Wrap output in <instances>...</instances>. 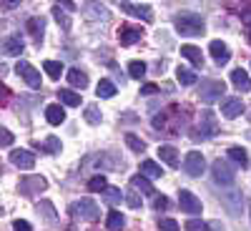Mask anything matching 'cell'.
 <instances>
[{
  "label": "cell",
  "mask_w": 251,
  "mask_h": 231,
  "mask_svg": "<svg viewBox=\"0 0 251 231\" xmlns=\"http://www.w3.org/2000/svg\"><path fill=\"white\" fill-rule=\"evenodd\" d=\"M186 229H188V231H199V229H211V226L203 224V221H199V219H191V221H186Z\"/></svg>",
  "instance_id": "f35d334b"
},
{
  "label": "cell",
  "mask_w": 251,
  "mask_h": 231,
  "mask_svg": "<svg viewBox=\"0 0 251 231\" xmlns=\"http://www.w3.org/2000/svg\"><path fill=\"white\" fill-rule=\"evenodd\" d=\"M158 158L166 161L169 166H176L178 163V151L174 149V146H158Z\"/></svg>",
  "instance_id": "44dd1931"
},
{
  "label": "cell",
  "mask_w": 251,
  "mask_h": 231,
  "mask_svg": "<svg viewBox=\"0 0 251 231\" xmlns=\"http://www.w3.org/2000/svg\"><path fill=\"white\" fill-rule=\"evenodd\" d=\"M0 51H3L5 55H20L25 51V46H23V40H20V35H10L0 43Z\"/></svg>",
  "instance_id": "4fadbf2b"
},
{
  "label": "cell",
  "mask_w": 251,
  "mask_h": 231,
  "mask_svg": "<svg viewBox=\"0 0 251 231\" xmlns=\"http://www.w3.org/2000/svg\"><path fill=\"white\" fill-rule=\"evenodd\" d=\"M183 171H186L188 176L199 179V176L206 171V161H203V156H201L199 151H191V154L183 158Z\"/></svg>",
  "instance_id": "52a82bcc"
},
{
  "label": "cell",
  "mask_w": 251,
  "mask_h": 231,
  "mask_svg": "<svg viewBox=\"0 0 251 231\" xmlns=\"http://www.w3.org/2000/svg\"><path fill=\"white\" fill-rule=\"evenodd\" d=\"M128 76L136 78V80H141V78L146 76V63H143V60H131V63H128Z\"/></svg>",
  "instance_id": "4316f807"
},
{
  "label": "cell",
  "mask_w": 251,
  "mask_h": 231,
  "mask_svg": "<svg viewBox=\"0 0 251 231\" xmlns=\"http://www.w3.org/2000/svg\"><path fill=\"white\" fill-rule=\"evenodd\" d=\"M23 0H0V8H5V10H13V8H18Z\"/></svg>",
  "instance_id": "f6af8a7d"
},
{
  "label": "cell",
  "mask_w": 251,
  "mask_h": 231,
  "mask_svg": "<svg viewBox=\"0 0 251 231\" xmlns=\"http://www.w3.org/2000/svg\"><path fill=\"white\" fill-rule=\"evenodd\" d=\"M86 121H88L91 126H100V111H98L96 106H88V108H86Z\"/></svg>",
  "instance_id": "e575fe53"
},
{
  "label": "cell",
  "mask_w": 251,
  "mask_h": 231,
  "mask_svg": "<svg viewBox=\"0 0 251 231\" xmlns=\"http://www.w3.org/2000/svg\"><path fill=\"white\" fill-rule=\"evenodd\" d=\"M241 20H244L246 26H251V5L249 8H241Z\"/></svg>",
  "instance_id": "c3c4849f"
},
{
  "label": "cell",
  "mask_w": 251,
  "mask_h": 231,
  "mask_svg": "<svg viewBox=\"0 0 251 231\" xmlns=\"http://www.w3.org/2000/svg\"><path fill=\"white\" fill-rule=\"evenodd\" d=\"M18 188H20V194H23V196H35L40 191H46L48 181L43 176H25V179H20Z\"/></svg>",
  "instance_id": "277c9868"
},
{
  "label": "cell",
  "mask_w": 251,
  "mask_h": 231,
  "mask_svg": "<svg viewBox=\"0 0 251 231\" xmlns=\"http://www.w3.org/2000/svg\"><path fill=\"white\" fill-rule=\"evenodd\" d=\"M123 199L128 201V206H131V208H141V199H138V196H136L133 191H128V194H126Z\"/></svg>",
  "instance_id": "b9f144b4"
},
{
  "label": "cell",
  "mask_w": 251,
  "mask_h": 231,
  "mask_svg": "<svg viewBox=\"0 0 251 231\" xmlns=\"http://www.w3.org/2000/svg\"><path fill=\"white\" fill-rule=\"evenodd\" d=\"M176 78L181 80V86H196V73L194 71H188V68H181L178 66V71H176Z\"/></svg>",
  "instance_id": "d4e9b609"
},
{
  "label": "cell",
  "mask_w": 251,
  "mask_h": 231,
  "mask_svg": "<svg viewBox=\"0 0 251 231\" xmlns=\"http://www.w3.org/2000/svg\"><path fill=\"white\" fill-rule=\"evenodd\" d=\"M43 68H46V73H48L50 78H60V73H63V66H60L58 60H46Z\"/></svg>",
  "instance_id": "4dcf8cb0"
},
{
  "label": "cell",
  "mask_w": 251,
  "mask_h": 231,
  "mask_svg": "<svg viewBox=\"0 0 251 231\" xmlns=\"http://www.w3.org/2000/svg\"><path fill=\"white\" fill-rule=\"evenodd\" d=\"M123 224H126V219H123L118 211H111V214H108V221H106V226H108L111 231H118V229H123Z\"/></svg>",
  "instance_id": "f546056e"
},
{
  "label": "cell",
  "mask_w": 251,
  "mask_h": 231,
  "mask_svg": "<svg viewBox=\"0 0 251 231\" xmlns=\"http://www.w3.org/2000/svg\"><path fill=\"white\" fill-rule=\"evenodd\" d=\"M181 55L188 58L194 66H203V53H201L196 46H181Z\"/></svg>",
  "instance_id": "ffe728a7"
},
{
  "label": "cell",
  "mask_w": 251,
  "mask_h": 231,
  "mask_svg": "<svg viewBox=\"0 0 251 231\" xmlns=\"http://www.w3.org/2000/svg\"><path fill=\"white\" fill-rule=\"evenodd\" d=\"M231 161H236V163H241V166H246L249 163V156H246V151L244 149H228V154H226Z\"/></svg>",
  "instance_id": "d6a6232c"
},
{
  "label": "cell",
  "mask_w": 251,
  "mask_h": 231,
  "mask_svg": "<svg viewBox=\"0 0 251 231\" xmlns=\"http://www.w3.org/2000/svg\"><path fill=\"white\" fill-rule=\"evenodd\" d=\"M13 229H15V231H30L33 226H30L28 221H20V219H18V221H13Z\"/></svg>",
  "instance_id": "bcb514c9"
},
{
  "label": "cell",
  "mask_w": 251,
  "mask_h": 231,
  "mask_svg": "<svg viewBox=\"0 0 251 231\" xmlns=\"http://www.w3.org/2000/svg\"><path fill=\"white\" fill-rule=\"evenodd\" d=\"M126 143H128V149H131V151H136V154L146 151V143H143L138 136H133V133H128V136H126Z\"/></svg>",
  "instance_id": "1f68e13d"
},
{
  "label": "cell",
  "mask_w": 251,
  "mask_h": 231,
  "mask_svg": "<svg viewBox=\"0 0 251 231\" xmlns=\"http://www.w3.org/2000/svg\"><path fill=\"white\" fill-rule=\"evenodd\" d=\"M158 229H161V231H176L178 224H176L174 219H161V221H158Z\"/></svg>",
  "instance_id": "74e56055"
},
{
  "label": "cell",
  "mask_w": 251,
  "mask_h": 231,
  "mask_svg": "<svg viewBox=\"0 0 251 231\" xmlns=\"http://www.w3.org/2000/svg\"><path fill=\"white\" fill-rule=\"evenodd\" d=\"M178 208L181 211H186V214H201L203 211V204H201V199L199 196H194L191 191H178Z\"/></svg>",
  "instance_id": "8992f818"
},
{
  "label": "cell",
  "mask_w": 251,
  "mask_h": 231,
  "mask_svg": "<svg viewBox=\"0 0 251 231\" xmlns=\"http://www.w3.org/2000/svg\"><path fill=\"white\" fill-rule=\"evenodd\" d=\"M58 5H60L63 10H75V3H73V0H58Z\"/></svg>",
  "instance_id": "681fc988"
},
{
  "label": "cell",
  "mask_w": 251,
  "mask_h": 231,
  "mask_svg": "<svg viewBox=\"0 0 251 231\" xmlns=\"http://www.w3.org/2000/svg\"><path fill=\"white\" fill-rule=\"evenodd\" d=\"M226 93V86L224 80H206L201 86V101L203 103H214V101H221V96Z\"/></svg>",
  "instance_id": "5b68a950"
},
{
  "label": "cell",
  "mask_w": 251,
  "mask_h": 231,
  "mask_svg": "<svg viewBox=\"0 0 251 231\" xmlns=\"http://www.w3.org/2000/svg\"><path fill=\"white\" fill-rule=\"evenodd\" d=\"M121 10L133 15V18H141V20H151V8L149 5H136V3H131V0H121Z\"/></svg>",
  "instance_id": "8fae6325"
},
{
  "label": "cell",
  "mask_w": 251,
  "mask_h": 231,
  "mask_svg": "<svg viewBox=\"0 0 251 231\" xmlns=\"http://www.w3.org/2000/svg\"><path fill=\"white\" fill-rule=\"evenodd\" d=\"M221 113H224L226 118L241 116V113H244V101H241V98H226L224 106H221Z\"/></svg>",
  "instance_id": "5bb4252c"
},
{
  "label": "cell",
  "mask_w": 251,
  "mask_h": 231,
  "mask_svg": "<svg viewBox=\"0 0 251 231\" xmlns=\"http://www.w3.org/2000/svg\"><path fill=\"white\" fill-rule=\"evenodd\" d=\"M141 174L149 176V179H161L163 171H161V166H158L156 161H143V163H141Z\"/></svg>",
  "instance_id": "cb8c5ba5"
},
{
  "label": "cell",
  "mask_w": 251,
  "mask_h": 231,
  "mask_svg": "<svg viewBox=\"0 0 251 231\" xmlns=\"http://www.w3.org/2000/svg\"><path fill=\"white\" fill-rule=\"evenodd\" d=\"M58 98H60V103H66V106H80V93H73L68 88L58 91Z\"/></svg>",
  "instance_id": "484cf974"
},
{
  "label": "cell",
  "mask_w": 251,
  "mask_h": 231,
  "mask_svg": "<svg viewBox=\"0 0 251 231\" xmlns=\"http://www.w3.org/2000/svg\"><path fill=\"white\" fill-rule=\"evenodd\" d=\"M71 214L73 216H80V219H86V221H98L100 216V208L91 201V199H80L71 206Z\"/></svg>",
  "instance_id": "3957f363"
},
{
  "label": "cell",
  "mask_w": 251,
  "mask_h": 231,
  "mask_svg": "<svg viewBox=\"0 0 251 231\" xmlns=\"http://www.w3.org/2000/svg\"><path fill=\"white\" fill-rule=\"evenodd\" d=\"M68 83L71 86H75V88H86L88 86V76L83 73V71H78V68H73V71H68Z\"/></svg>",
  "instance_id": "7402d4cb"
},
{
  "label": "cell",
  "mask_w": 251,
  "mask_h": 231,
  "mask_svg": "<svg viewBox=\"0 0 251 231\" xmlns=\"http://www.w3.org/2000/svg\"><path fill=\"white\" fill-rule=\"evenodd\" d=\"M10 163H15L18 169H33L35 166V156L30 154V151H23V149H15V151H10Z\"/></svg>",
  "instance_id": "30bf717a"
},
{
  "label": "cell",
  "mask_w": 251,
  "mask_h": 231,
  "mask_svg": "<svg viewBox=\"0 0 251 231\" xmlns=\"http://www.w3.org/2000/svg\"><path fill=\"white\" fill-rule=\"evenodd\" d=\"M108 183H106V176H96V179H91L88 181V191H103Z\"/></svg>",
  "instance_id": "d590c367"
},
{
  "label": "cell",
  "mask_w": 251,
  "mask_h": 231,
  "mask_svg": "<svg viewBox=\"0 0 251 231\" xmlns=\"http://www.w3.org/2000/svg\"><path fill=\"white\" fill-rule=\"evenodd\" d=\"M153 208H156V211H166V208H169V199H166V196H156L153 199Z\"/></svg>",
  "instance_id": "60d3db41"
},
{
  "label": "cell",
  "mask_w": 251,
  "mask_h": 231,
  "mask_svg": "<svg viewBox=\"0 0 251 231\" xmlns=\"http://www.w3.org/2000/svg\"><path fill=\"white\" fill-rule=\"evenodd\" d=\"M131 186L136 188V191L146 194V196H153V186H151L149 176H133V179H131Z\"/></svg>",
  "instance_id": "d6986e66"
},
{
  "label": "cell",
  "mask_w": 251,
  "mask_h": 231,
  "mask_svg": "<svg viewBox=\"0 0 251 231\" xmlns=\"http://www.w3.org/2000/svg\"><path fill=\"white\" fill-rule=\"evenodd\" d=\"M91 8H88V15L91 18H103V20H106L108 18V10H103V8H93V3H88Z\"/></svg>",
  "instance_id": "ab89813d"
},
{
  "label": "cell",
  "mask_w": 251,
  "mask_h": 231,
  "mask_svg": "<svg viewBox=\"0 0 251 231\" xmlns=\"http://www.w3.org/2000/svg\"><path fill=\"white\" fill-rule=\"evenodd\" d=\"M8 98H10V91H8V86L3 80H0V106H5L8 103Z\"/></svg>",
  "instance_id": "7bdbcfd3"
},
{
  "label": "cell",
  "mask_w": 251,
  "mask_h": 231,
  "mask_svg": "<svg viewBox=\"0 0 251 231\" xmlns=\"http://www.w3.org/2000/svg\"><path fill=\"white\" fill-rule=\"evenodd\" d=\"M141 38H143V28H138V26H123L121 33H118L121 46H133V43H138Z\"/></svg>",
  "instance_id": "9c48e42d"
},
{
  "label": "cell",
  "mask_w": 251,
  "mask_h": 231,
  "mask_svg": "<svg viewBox=\"0 0 251 231\" xmlns=\"http://www.w3.org/2000/svg\"><path fill=\"white\" fill-rule=\"evenodd\" d=\"M246 40H249V46H251V26H246Z\"/></svg>",
  "instance_id": "f907efd6"
},
{
  "label": "cell",
  "mask_w": 251,
  "mask_h": 231,
  "mask_svg": "<svg viewBox=\"0 0 251 231\" xmlns=\"http://www.w3.org/2000/svg\"><path fill=\"white\" fill-rule=\"evenodd\" d=\"M118 93V88H116V83L113 80H108V78H103L98 86H96V96L98 98H113Z\"/></svg>",
  "instance_id": "ac0fdd59"
},
{
  "label": "cell",
  "mask_w": 251,
  "mask_h": 231,
  "mask_svg": "<svg viewBox=\"0 0 251 231\" xmlns=\"http://www.w3.org/2000/svg\"><path fill=\"white\" fill-rule=\"evenodd\" d=\"M214 179H216V183H221V186H231L234 179H236V169H234V166L228 163L226 158H216V161H214Z\"/></svg>",
  "instance_id": "7a4b0ae2"
},
{
  "label": "cell",
  "mask_w": 251,
  "mask_h": 231,
  "mask_svg": "<svg viewBox=\"0 0 251 231\" xmlns=\"http://www.w3.org/2000/svg\"><path fill=\"white\" fill-rule=\"evenodd\" d=\"M231 83H234V86H236L241 93L251 91V78H249V73H246V71H241V68L231 71Z\"/></svg>",
  "instance_id": "e0dca14e"
},
{
  "label": "cell",
  "mask_w": 251,
  "mask_h": 231,
  "mask_svg": "<svg viewBox=\"0 0 251 231\" xmlns=\"http://www.w3.org/2000/svg\"><path fill=\"white\" fill-rule=\"evenodd\" d=\"M13 143V133L5 131V128H0V146H10Z\"/></svg>",
  "instance_id": "ee69618b"
},
{
  "label": "cell",
  "mask_w": 251,
  "mask_h": 231,
  "mask_svg": "<svg viewBox=\"0 0 251 231\" xmlns=\"http://www.w3.org/2000/svg\"><path fill=\"white\" fill-rule=\"evenodd\" d=\"M15 73H18L20 78H23L30 88H40V86H43V83H40V73L30 66L28 60H20L18 66H15Z\"/></svg>",
  "instance_id": "ba28073f"
},
{
  "label": "cell",
  "mask_w": 251,
  "mask_h": 231,
  "mask_svg": "<svg viewBox=\"0 0 251 231\" xmlns=\"http://www.w3.org/2000/svg\"><path fill=\"white\" fill-rule=\"evenodd\" d=\"M53 18L58 20V23H60V28L66 30V33L71 30V18H68L66 13H63V8H60V5H55V8H53Z\"/></svg>",
  "instance_id": "f1b7e54d"
},
{
  "label": "cell",
  "mask_w": 251,
  "mask_h": 231,
  "mask_svg": "<svg viewBox=\"0 0 251 231\" xmlns=\"http://www.w3.org/2000/svg\"><path fill=\"white\" fill-rule=\"evenodd\" d=\"M46 118H48V123L60 126L63 121H66V111H63L60 106H48V108H46Z\"/></svg>",
  "instance_id": "603a6c76"
},
{
  "label": "cell",
  "mask_w": 251,
  "mask_h": 231,
  "mask_svg": "<svg viewBox=\"0 0 251 231\" xmlns=\"http://www.w3.org/2000/svg\"><path fill=\"white\" fill-rule=\"evenodd\" d=\"M100 194H103V199H106L108 204H121V199H123L121 188H116V186H106Z\"/></svg>",
  "instance_id": "83f0119b"
},
{
  "label": "cell",
  "mask_w": 251,
  "mask_h": 231,
  "mask_svg": "<svg viewBox=\"0 0 251 231\" xmlns=\"http://www.w3.org/2000/svg\"><path fill=\"white\" fill-rule=\"evenodd\" d=\"M38 214H43L46 219H50V221H53V219H55L53 204H50V201H40V204H38Z\"/></svg>",
  "instance_id": "836d02e7"
},
{
  "label": "cell",
  "mask_w": 251,
  "mask_h": 231,
  "mask_svg": "<svg viewBox=\"0 0 251 231\" xmlns=\"http://www.w3.org/2000/svg\"><path fill=\"white\" fill-rule=\"evenodd\" d=\"M28 33L33 35L35 43H40L43 40V33H46V23H43V18H28Z\"/></svg>",
  "instance_id": "2e32d148"
},
{
  "label": "cell",
  "mask_w": 251,
  "mask_h": 231,
  "mask_svg": "<svg viewBox=\"0 0 251 231\" xmlns=\"http://www.w3.org/2000/svg\"><path fill=\"white\" fill-rule=\"evenodd\" d=\"M174 26H176V33L188 35V38H194V35H203V30H206L203 18H201V15H196V13H183V15H176Z\"/></svg>",
  "instance_id": "6da1fadb"
},
{
  "label": "cell",
  "mask_w": 251,
  "mask_h": 231,
  "mask_svg": "<svg viewBox=\"0 0 251 231\" xmlns=\"http://www.w3.org/2000/svg\"><path fill=\"white\" fill-rule=\"evenodd\" d=\"M208 51H211V58L219 63V66L228 63V58H231V51H228V46L224 43V40H211V46H208Z\"/></svg>",
  "instance_id": "7c38bea8"
},
{
  "label": "cell",
  "mask_w": 251,
  "mask_h": 231,
  "mask_svg": "<svg viewBox=\"0 0 251 231\" xmlns=\"http://www.w3.org/2000/svg\"><path fill=\"white\" fill-rule=\"evenodd\" d=\"M216 131H219V126H216V118H214V113L211 111H203V128L201 131H196L194 136L199 138H208V136H216Z\"/></svg>",
  "instance_id": "9a60e30c"
},
{
  "label": "cell",
  "mask_w": 251,
  "mask_h": 231,
  "mask_svg": "<svg viewBox=\"0 0 251 231\" xmlns=\"http://www.w3.org/2000/svg\"><path fill=\"white\" fill-rule=\"evenodd\" d=\"M141 93H143V96H153V93H158V86L149 83V86H143V88H141Z\"/></svg>",
  "instance_id": "7dc6e473"
},
{
  "label": "cell",
  "mask_w": 251,
  "mask_h": 231,
  "mask_svg": "<svg viewBox=\"0 0 251 231\" xmlns=\"http://www.w3.org/2000/svg\"><path fill=\"white\" fill-rule=\"evenodd\" d=\"M0 214H3V208H0Z\"/></svg>",
  "instance_id": "816d5d0a"
},
{
  "label": "cell",
  "mask_w": 251,
  "mask_h": 231,
  "mask_svg": "<svg viewBox=\"0 0 251 231\" xmlns=\"http://www.w3.org/2000/svg\"><path fill=\"white\" fill-rule=\"evenodd\" d=\"M46 151H48V154H58V151H60V141H58L55 136H48V138H46Z\"/></svg>",
  "instance_id": "8d00e7d4"
}]
</instances>
